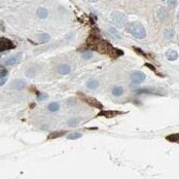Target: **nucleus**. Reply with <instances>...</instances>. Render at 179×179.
Returning <instances> with one entry per match:
<instances>
[{
    "instance_id": "obj_15",
    "label": "nucleus",
    "mask_w": 179,
    "mask_h": 179,
    "mask_svg": "<svg viewBox=\"0 0 179 179\" xmlns=\"http://www.w3.org/2000/svg\"><path fill=\"white\" fill-rule=\"evenodd\" d=\"M99 83L96 80V79H90V80L86 83V88L90 90H95L98 88Z\"/></svg>"
},
{
    "instance_id": "obj_5",
    "label": "nucleus",
    "mask_w": 179,
    "mask_h": 179,
    "mask_svg": "<svg viewBox=\"0 0 179 179\" xmlns=\"http://www.w3.org/2000/svg\"><path fill=\"white\" fill-rule=\"evenodd\" d=\"M130 78L134 83H141L145 80L146 75L141 71H134L130 74Z\"/></svg>"
},
{
    "instance_id": "obj_3",
    "label": "nucleus",
    "mask_w": 179,
    "mask_h": 179,
    "mask_svg": "<svg viewBox=\"0 0 179 179\" xmlns=\"http://www.w3.org/2000/svg\"><path fill=\"white\" fill-rule=\"evenodd\" d=\"M111 19H112V22L115 25H118L119 27H125L127 25V22H128V18L125 14L119 11H114L111 14Z\"/></svg>"
},
{
    "instance_id": "obj_22",
    "label": "nucleus",
    "mask_w": 179,
    "mask_h": 179,
    "mask_svg": "<svg viewBox=\"0 0 179 179\" xmlns=\"http://www.w3.org/2000/svg\"><path fill=\"white\" fill-rule=\"evenodd\" d=\"M81 134L80 133H70L68 134V136H67V138L69 139V140H76V139H79L81 138Z\"/></svg>"
},
{
    "instance_id": "obj_21",
    "label": "nucleus",
    "mask_w": 179,
    "mask_h": 179,
    "mask_svg": "<svg viewBox=\"0 0 179 179\" xmlns=\"http://www.w3.org/2000/svg\"><path fill=\"white\" fill-rule=\"evenodd\" d=\"M79 123H80V119L71 118V119H69V121H67V126H68V127H75V126H77Z\"/></svg>"
},
{
    "instance_id": "obj_25",
    "label": "nucleus",
    "mask_w": 179,
    "mask_h": 179,
    "mask_svg": "<svg viewBox=\"0 0 179 179\" xmlns=\"http://www.w3.org/2000/svg\"><path fill=\"white\" fill-rule=\"evenodd\" d=\"M4 77H7V70L4 68H1L0 69V79Z\"/></svg>"
},
{
    "instance_id": "obj_26",
    "label": "nucleus",
    "mask_w": 179,
    "mask_h": 179,
    "mask_svg": "<svg viewBox=\"0 0 179 179\" xmlns=\"http://www.w3.org/2000/svg\"><path fill=\"white\" fill-rule=\"evenodd\" d=\"M48 95L46 94H42L40 93L38 96H37V101H43V100H46V99H48Z\"/></svg>"
},
{
    "instance_id": "obj_18",
    "label": "nucleus",
    "mask_w": 179,
    "mask_h": 179,
    "mask_svg": "<svg viewBox=\"0 0 179 179\" xmlns=\"http://www.w3.org/2000/svg\"><path fill=\"white\" fill-rule=\"evenodd\" d=\"M37 38H38V40L40 42H48L51 39V36H49V33H40L38 34Z\"/></svg>"
},
{
    "instance_id": "obj_27",
    "label": "nucleus",
    "mask_w": 179,
    "mask_h": 179,
    "mask_svg": "<svg viewBox=\"0 0 179 179\" xmlns=\"http://www.w3.org/2000/svg\"><path fill=\"white\" fill-rule=\"evenodd\" d=\"M7 80V77H4V78H1V80H0V86H3L4 83H5V81Z\"/></svg>"
},
{
    "instance_id": "obj_19",
    "label": "nucleus",
    "mask_w": 179,
    "mask_h": 179,
    "mask_svg": "<svg viewBox=\"0 0 179 179\" xmlns=\"http://www.w3.org/2000/svg\"><path fill=\"white\" fill-rule=\"evenodd\" d=\"M60 108V105L59 103H57V102H52V103L49 104L48 106V109L51 112H56V111H58Z\"/></svg>"
},
{
    "instance_id": "obj_14",
    "label": "nucleus",
    "mask_w": 179,
    "mask_h": 179,
    "mask_svg": "<svg viewBox=\"0 0 179 179\" xmlns=\"http://www.w3.org/2000/svg\"><path fill=\"white\" fill-rule=\"evenodd\" d=\"M163 35H164V38L165 39H172L174 35H175V31L171 28H167V29L164 30Z\"/></svg>"
},
{
    "instance_id": "obj_10",
    "label": "nucleus",
    "mask_w": 179,
    "mask_h": 179,
    "mask_svg": "<svg viewBox=\"0 0 179 179\" xmlns=\"http://www.w3.org/2000/svg\"><path fill=\"white\" fill-rule=\"evenodd\" d=\"M26 86V83L23 79H16L11 83V88L16 90H23Z\"/></svg>"
},
{
    "instance_id": "obj_8",
    "label": "nucleus",
    "mask_w": 179,
    "mask_h": 179,
    "mask_svg": "<svg viewBox=\"0 0 179 179\" xmlns=\"http://www.w3.org/2000/svg\"><path fill=\"white\" fill-rule=\"evenodd\" d=\"M56 71L58 72L61 75H66V74H69L71 71V67L68 65V64H60L56 67Z\"/></svg>"
},
{
    "instance_id": "obj_11",
    "label": "nucleus",
    "mask_w": 179,
    "mask_h": 179,
    "mask_svg": "<svg viewBox=\"0 0 179 179\" xmlns=\"http://www.w3.org/2000/svg\"><path fill=\"white\" fill-rule=\"evenodd\" d=\"M166 58H167L169 61H175L178 58V54L176 51L174 49H169V51L166 53Z\"/></svg>"
},
{
    "instance_id": "obj_12",
    "label": "nucleus",
    "mask_w": 179,
    "mask_h": 179,
    "mask_svg": "<svg viewBox=\"0 0 179 179\" xmlns=\"http://www.w3.org/2000/svg\"><path fill=\"white\" fill-rule=\"evenodd\" d=\"M108 34L112 37V38H115V39H121V33H119V32L114 28V27H109L108 28Z\"/></svg>"
},
{
    "instance_id": "obj_17",
    "label": "nucleus",
    "mask_w": 179,
    "mask_h": 179,
    "mask_svg": "<svg viewBox=\"0 0 179 179\" xmlns=\"http://www.w3.org/2000/svg\"><path fill=\"white\" fill-rule=\"evenodd\" d=\"M118 114H121V112H114V111H102L101 113H99V115H103L107 118H114L115 115H118Z\"/></svg>"
},
{
    "instance_id": "obj_4",
    "label": "nucleus",
    "mask_w": 179,
    "mask_h": 179,
    "mask_svg": "<svg viewBox=\"0 0 179 179\" xmlns=\"http://www.w3.org/2000/svg\"><path fill=\"white\" fill-rule=\"evenodd\" d=\"M78 95L80 96L81 98H83V100L86 102V103H88L89 105L93 106V107H96V108H99V109L103 108V105H102V104L97 100V99L92 98V97H88V96L83 95V94H80V93H78Z\"/></svg>"
},
{
    "instance_id": "obj_20",
    "label": "nucleus",
    "mask_w": 179,
    "mask_h": 179,
    "mask_svg": "<svg viewBox=\"0 0 179 179\" xmlns=\"http://www.w3.org/2000/svg\"><path fill=\"white\" fill-rule=\"evenodd\" d=\"M167 139L168 141H170V142H174V143H179V133L177 134H172V135H169L167 136Z\"/></svg>"
},
{
    "instance_id": "obj_7",
    "label": "nucleus",
    "mask_w": 179,
    "mask_h": 179,
    "mask_svg": "<svg viewBox=\"0 0 179 179\" xmlns=\"http://www.w3.org/2000/svg\"><path fill=\"white\" fill-rule=\"evenodd\" d=\"M22 59V54H16L14 55V56L9 57V58H7L5 61L3 62V64L5 66H12L14 65V64L19 63L20 61H21Z\"/></svg>"
},
{
    "instance_id": "obj_1",
    "label": "nucleus",
    "mask_w": 179,
    "mask_h": 179,
    "mask_svg": "<svg viewBox=\"0 0 179 179\" xmlns=\"http://www.w3.org/2000/svg\"><path fill=\"white\" fill-rule=\"evenodd\" d=\"M92 46V49H96V51L100 52L102 54H107L110 57L116 58V57L123 55V52L118 51V49H114L108 41L102 40V39H95V40H91V43H89Z\"/></svg>"
},
{
    "instance_id": "obj_9",
    "label": "nucleus",
    "mask_w": 179,
    "mask_h": 179,
    "mask_svg": "<svg viewBox=\"0 0 179 179\" xmlns=\"http://www.w3.org/2000/svg\"><path fill=\"white\" fill-rule=\"evenodd\" d=\"M156 17H158L159 21L161 22H166L169 18V14H168V11L166 8H163V7H161L160 9L156 12Z\"/></svg>"
},
{
    "instance_id": "obj_16",
    "label": "nucleus",
    "mask_w": 179,
    "mask_h": 179,
    "mask_svg": "<svg viewBox=\"0 0 179 179\" xmlns=\"http://www.w3.org/2000/svg\"><path fill=\"white\" fill-rule=\"evenodd\" d=\"M124 94V88L123 86H114L112 89V95L115 97H119Z\"/></svg>"
},
{
    "instance_id": "obj_6",
    "label": "nucleus",
    "mask_w": 179,
    "mask_h": 179,
    "mask_svg": "<svg viewBox=\"0 0 179 179\" xmlns=\"http://www.w3.org/2000/svg\"><path fill=\"white\" fill-rule=\"evenodd\" d=\"M14 48V44L12 43V41H11L7 38H2L0 37V53L7 49H11Z\"/></svg>"
},
{
    "instance_id": "obj_2",
    "label": "nucleus",
    "mask_w": 179,
    "mask_h": 179,
    "mask_svg": "<svg viewBox=\"0 0 179 179\" xmlns=\"http://www.w3.org/2000/svg\"><path fill=\"white\" fill-rule=\"evenodd\" d=\"M126 29L129 33H131L135 38L138 39H144L146 37V31L142 26V24L138 22H132L126 25Z\"/></svg>"
},
{
    "instance_id": "obj_24",
    "label": "nucleus",
    "mask_w": 179,
    "mask_h": 179,
    "mask_svg": "<svg viewBox=\"0 0 179 179\" xmlns=\"http://www.w3.org/2000/svg\"><path fill=\"white\" fill-rule=\"evenodd\" d=\"M64 134H65V132H63V131H61V132H54V133H52L51 135L49 136V139H54V138L60 137V136H63Z\"/></svg>"
},
{
    "instance_id": "obj_13",
    "label": "nucleus",
    "mask_w": 179,
    "mask_h": 179,
    "mask_svg": "<svg viewBox=\"0 0 179 179\" xmlns=\"http://www.w3.org/2000/svg\"><path fill=\"white\" fill-rule=\"evenodd\" d=\"M37 16H38V18L40 19H46L49 16V11L46 8H44V7H39L38 9H37Z\"/></svg>"
},
{
    "instance_id": "obj_23",
    "label": "nucleus",
    "mask_w": 179,
    "mask_h": 179,
    "mask_svg": "<svg viewBox=\"0 0 179 179\" xmlns=\"http://www.w3.org/2000/svg\"><path fill=\"white\" fill-rule=\"evenodd\" d=\"M92 57H93V52H91V51L83 52V53L81 54V58L84 59V60H90Z\"/></svg>"
}]
</instances>
